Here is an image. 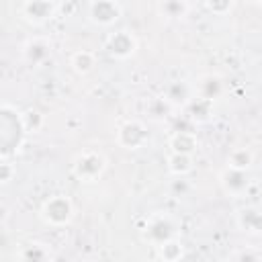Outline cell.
<instances>
[{"label":"cell","instance_id":"cell-1","mask_svg":"<svg viewBox=\"0 0 262 262\" xmlns=\"http://www.w3.org/2000/svg\"><path fill=\"white\" fill-rule=\"evenodd\" d=\"M106 168V160L102 154L98 151H82L78 154V158L74 160V166H72V172L74 176L80 180V182H94L98 180V176L104 172Z\"/></svg>","mask_w":262,"mask_h":262},{"label":"cell","instance_id":"cell-2","mask_svg":"<svg viewBox=\"0 0 262 262\" xmlns=\"http://www.w3.org/2000/svg\"><path fill=\"white\" fill-rule=\"evenodd\" d=\"M72 217H74L72 201L63 194H55V196L47 199L41 207V219L51 227L68 225L72 221Z\"/></svg>","mask_w":262,"mask_h":262},{"label":"cell","instance_id":"cell-3","mask_svg":"<svg viewBox=\"0 0 262 262\" xmlns=\"http://www.w3.org/2000/svg\"><path fill=\"white\" fill-rule=\"evenodd\" d=\"M117 141L125 149H139L147 141V129L141 121H127L117 131Z\"/></svg>","mask_w":262,"mask_h":262},{"label":"cell","instance_id":"cell-4","mask_svg":"<svg viewBox=\"0 0 262 262\" xmlns=\"http://www.w3.org/2000/svg\"><path fill=\"white\" fill-rule=\"evenodd\" d=\"M123 12V6L119 2H113V0H106V2H90L88 4V18L94 23V25H100V27H108L113 25Z\"/></svg>","mask_w":262,"mask_h":262},{"label":"cell","instance_id":"cell-5","mask_svg":"<svg viewBox=\"0 0 262 262\" xmlns=\"http://www.w3.org/2000/svg\"><path fill=\"white\" fill-rule=\"evenodd\" d=\"M106 51L117 57V59H125L129 55L135 53V47H137V41L135 37L129 33V31H117V33H111L106 37V43H104Z\"/></svg>","mask_w":262,"mask_h":262},{"label":"cell","instance_id":"cell-6","mask_svg":"<svg viewBox=\"0 0 262 262\" xmlns=\"http://www.w3.org/2000/svg\"><path fill=\"white\" fill-rule=\"evenodd\" d=\"M57 8H59V4H53V2H25L20 6L25 18L35 23V25H41V23L49 20Z\"/></svg>","mask_w":262,"mask_h":262},{"label":"cell","instance_id":"cell-7","mask_svg":"<svg viewBox=\"0 0 262 262\" xmlns=\"http://www.w3.org/2000/svg\"><path fill=\"white\" fill-rule=\"evenodd\" d=\"M199 141H196V135L192 131H176L172 137H170V147H172V154H186V156H192V151L196 149Z\"/></svg>","mask_w":262,"mask_h":262},{"label":"cell","instance_id":"cell-8","mask_svg":"<svg viewBox=\"0 0 262 262\" xmlns=\"http://www.w3.org/2000/svg\"><path fill=\"white\" fill-rule=\"evenodd\" d=\"M94 66H96V57H94V53L88 51V49H78V51L72 55V68H74L78 74H82V76L88 74V72H92Z\"/></svg>","mask_w":262,"mask_h":262},{"label":"cell","instance_id":"cell-9","mask_svg":"<svg viewBox=\"0 0 262 262\" xmlns=\"http://www.w3.org/2000/svg\"><path fill=\"white\" fill-rule=\"evenodd\" d=\"M252 160H254V156H252L250 149H246V147H237V149H233V151L227 156V168L246 172V170L252 166Z\"/></svg>","mask_w":262,"mask_h":262},{"label":"cell","instance_id":"cell-10","mask_svg":"<svg viewBox=\"0 0 262 262\" xmlns=\"http://www.w3.org/2000/svg\"><path fill=\"white\" fill-rule=\"evenodd\" d=\"M168 170L174 176H184L192 170V156L186 154H170L168 158Z\"/></svg>","mask_w":262,"mask_h":262},{"label":"cell","instance_id":"cell-11","mask_svg":"<svg viewBox=\"0 0 262 262\" xmlns=\"http://www.w3.org/2000/svg\"><path fill=\"white\" fill-rule=\"evenodd\" d=\"M223 176L231 178V182L223 180V186H225V190H227L229 194H242V192L246 190V186H248L246 172H239V170H231V168H227Z\"/></svg>","mask_w":262,"mask_h":262},{"label":"cell","instance_id":"cell-12","mask_svg":"<svg viewBox=\"0 0 262 262\" xmlns=\"http://www.w3.org/2000/svg\"><path fill=\"white\" fill-rule=\"evenodd\" d=\"M182 244L176 239H168L164 244L158 246V254L162 258V262H178L182 258Z\"/></svg>","mask_w":262,"mask_h":262},{"label":"cell","instance_id":"cell-13","mask_svg":"<svg viewBox=\"0 0 262 262\" xmlns=\"http://www.w3.org/2000/svg\"><path fill=\"white\" fill-rule=\"evenodd\" d=\"M49 252L43 244H27L20 250V262H47Z\"/></svg>","mask_w":262,"mask_h":262},{"label":"cell","instance_id":"cell-14","mask_svg":"<svg viewBox=\"0 0 262 262\" xmlns=\"http://www.w3.org/2000/svg\"><path fill=\"white\" fill-rule=\"evenodd\" d=\"M188 8H190L188 2H160L158 4V12L162 16H172V18L184 16L188 12Z\"/></svg>","mask_w":262,"mask_h":262},{"label":"cell","instance_id":"cell-15","mask_svg":"<svg viewBox=\"0 0 262 262\" xmlns=\"http://www.w3.org/2000/svg\"><path fill=\"white\" fill-rule=\"evenodd\" d=\"M20 121H23L25 133H35V131H39V129L43 127V115H41L39 111H33V108L25 111V113L20 115Z\"/></svg>","mask_w":262,"mask_h":262},{"label":"cell","instance_id":"cell-16","mask_svg":"<svg viewBox=\"0 0 262 262\" xmlns=\"http://www.w3.org/2000/svg\"><path fill=\"white\" fill-rule=\"evenodd\" d=\"M209 111H211V100H205V98H196V102L190 104V117L194 121H207L209 117Z\"/></svg>","mask_w":262,"mask_h":262},{"label":"cell","instance_id":"cell-17","mask_svg":"<svg viewBox=\"0 0 262 262\" xmlns=\"http://www.w3.org/2000/svg\"><path fill=\"white\" fill-rule=\"evenodd\" d=\"M205 6H207L209 10H213V12H225V10H229L233 4H231V2H223V4H215V2L211 4V2H207Z\"/></svg>","mask_w":262,"mask_h":262},{"label":"cell","instance_id":"cell-18","mask_svg":"<svg viewBox=\"0 0 262 262\" xmlns=\"http://www.w3.org/2000/svg\"><path fill=\"white\" fill-rule=\"evenodd\" d=\"M10 180V164H2V182H8Z\"/></svg>","mask_w":262,"mask_h":262}]
</instances>
